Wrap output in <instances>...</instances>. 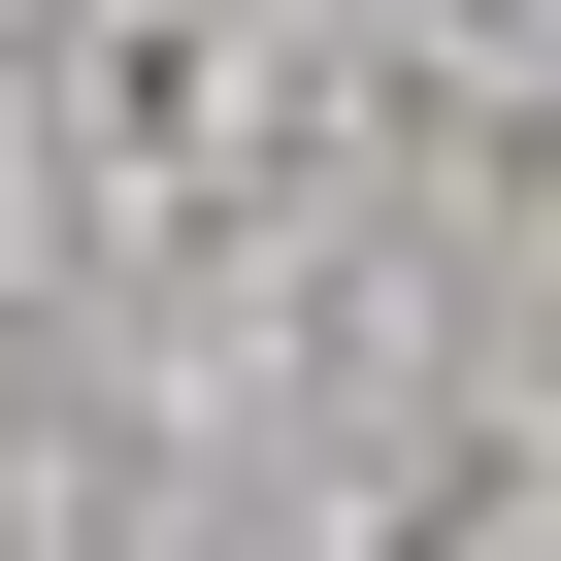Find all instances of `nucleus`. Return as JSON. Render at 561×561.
I'll return each mask as SVG.
<instances>
[]
</instances>
